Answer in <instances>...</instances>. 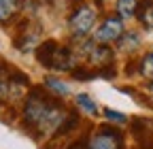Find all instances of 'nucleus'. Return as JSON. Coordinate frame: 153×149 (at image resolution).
Returning <instances> with one entry per match:
<instances>
[{
	"label": "nucleus",
	"instance_id": "obj_1",
	"mask_svg": "<svg viewBox=\"0 0 153 149\" xmlns=\"http://www.w3.org/2000/svg\"><path fill=\"white\" fill-rule=\"evenodd\" d=\"M53 104H55V102L45 94L41 87H34V89L30 92L28 100H26V107H24V117H26V121H28L30 126L38 128V126H41V121L45 119V115L51 111Z\"/></svg>",
	"mask_w": 153,
	"mask_h": 149
},
{
	"label": "nucleus",
	"instance_id": "obj_2",
	"mask_svg": "<svg viewBox=\"0 0 153 149\" xmlns=\"http://www.w3.org/2000/svg\"><path fill=\"white\" fill-rule=\"evenodd\" d=\"M123 36V24L119 17H108L104 19V24L98 28V32L94 34V41L100 43V45H106V43H113Z\"/></svg>",
	"mask_w": 153,
	"mask_h": 149
},
{
	"label": "nucleus",
	"instance_id": "obj_3",
	"mask_svg": "<svg viewBox=\"0 0 153 149\" xmlns=\"http://www.w3.org/2000/svg\"><path fill=\"white\" fill-rule=\"evenodd\" d=\"M94 22H96V11L89 9V7H81V9H76V11L72 13V17H70V28H72V32H74L76 36H83V34H87V32L91 30Z\"/></svg>",
	"mask_w": 153,
	"mask_h": 149
},
{
	"label": "nucleus",
	"instance_id": "obj_4",
	"mask_svg": "<svg viewBox=\"0 0 153 149\" xmlns=\"http://www.w3.org/2000/svg\"><path fill=\"white\" fill-rule=\"evenodd\" d=\"M87 149H121V134L115 128H100Z\"/></svg>",
	"mask_w": 153,
	"mask_h": 149
},
{
	"label": "nucleus",
	"instance_id": "obj_5",
	"mask_svg": "<svg viewBox=\"0 0 153 149\" xmlns=\"http://www.w3.org/2000/svg\"><path fill=\"white\" fill-rule=\"evenodd\" d=\"M55 51H57V43L47 41V43H43L41 47L36 49V60L41 62L43 66H49V68H51L53 58H55Z\"/></svg>",
	"mask_w": 153,
	"mask_h": 149
},
{
	"label": "nucleus",
	"instance_id": "obj_6",
	"mask_svg": "<svg viewBox=\"0 0 153 149\" xmlns=\"http://www.w3.org/2000/svg\"><path fill=\"white\" fill-rule=\"evenodd\" d=\"M136 15L145 28H153V0H138Z\"/></svg>",
	"mask_w": 153,
	"mask_h": 149
},
{
	"label": "nucleus",
	"instance_id": "obj_7",
	"mask_svg": "<svg viewBox=\"0 0 153 149\" xmlns=\"http://www.w3.org/2000/svg\"><path fill=\"white\" fill-rule=\"evenodd\" d=\"M70 66H72V53H70V49H60V47H57L51 68H55V70H70Z\"/></svg>",
	"mask_w": 153,
	"mask_h": 149
},
{
	"label": "nucleus",
	"instance_id": "obj_8",
	"mask_svg": "<svg viewBox=\"0 0 153 149\" xmlns=\"http://www.w3.org/2000/svg\"><path fill=\"white\" fill-rule=\"evenodd\" d=\"M138 9V0H117V13L119 17H134Z\"/></svg>",
	"mask_w": 153,
	"mask_h": 149
},
{
	"label": "nucleus",
	"instance_id": "obj_9",
	"mask_svg": "<svg viewBox=\"0 0 153 149\" xmlns=\"http://www.w3.org/2000/svg\"><path fill=\"white\" fill-rule=\"evenodd\" d=\"M89 58H91V62H96V64H104V62H111L113 51H111L108 47H96V49L89 53Z\"/></svg>",
	"mask_w": 153,
	"mask_h": 149
},
{
	"label": "nucleus",
	"instance_id": "obj_10",
	"mask_svg": "<svg viewBox=\"0 0 153 149\" xmlns=\"http://www.w3.org/2000/svg\"><path fill=\"white\" fill-rule=\"evenodd\" d=\"M17 9V0H0V22H7Z\"/></svg>",
	"mask_w": 153,
	"mask_h": 149
},
{
	"label": "nucleus",
	"instance_id": "obj_11",
	"mask_svg": "<svg viewBox=\"0 0 153 149\" xmlns=\"http://www.w3.org/2000/svg\"><path fill=\"white\" fill-rule=\"evenodd\" d=\"M45 85H47V89H51V92H55V94H60V96H66L68 94V87L62 83V81H57V79H51V77H47L45 79Z\"/></svg>",
	"mask_w": 153,
	"mask_h": 149
},
{
	"label": "nucleus",
	"instance_id": "obj_12",
	"mask_svg": "<svg viewBox=\"0 0 153 149\" xmlns=\"http://www.w3.org/2000/svg\"><path fill=\"white\" fill-rule=\"evenodd\" d=\"M76 104H79L83 111H87V113L89 115H94L96 113V111H98V107H96L94 104V100L87 96V94H79V96H76Z\"/></svg>",
	"mask_w": 153,
	"mask_h": 149
},
{
	"label": "nucleus",
	"instance_id": "obj_13",
	"mask_svg": "<svg viewBox=\"0 0 153 149\" xmlns=\"http://www.w3.org/2000/svg\"><path fill=\"white\" fill-rule=\"evenodd\" d=\"M104 115H106L111 121H115V124H123V121L128 119L123 113H117V111H113V109H106V111H104Z\"/></svg>",
	"mask_w": 153,
	"mask_h": 149
},
{
	"label": "nucleus",
	"instance_id": "obj_14",
	"mask_svg": "<svg viewBox=\"0 0 153 149\" xmlns=\"http://www.w3.org/2000/svg\"><path fill=\"white\" fill-rule=\"evenodd\" d=\"M72 77L74 79H91V77H96V72H91V70H72Z\"/></svg>",
	"mask_w": 153,
	"mask_h": 149
},
{
	"label": "nucleus",
	"instance_id": "obj_15",
	"mask_svg": "<svg viewBox=\"0 0 153 149\" xmlns=\"http://www.w3.org/2000/svg\"><path fill=\"white\" fill-rule=\"evenodd\" d=\"M143 68H145V70H143L145 74H153V53L145 58V62H143Z\"/></svg>",
	"mask_w": 153,
	"mask_h": 149
},
{
	"label": "nucleus",
	"instance_id": "obj_16",
	"mask_svg": "<svg viewBox=\"0 0 153 149\" xmlns=\"http://www.w3.org/2000/svg\"><path fill=\"white\" fill-rule=\"evenodd\" d=\"M68 149H87V147H85V143H83V141H76V143H72Z\"/></svg>",
	"mask_w": 153,
	"mask_h": 149
}]
</instances>
